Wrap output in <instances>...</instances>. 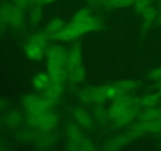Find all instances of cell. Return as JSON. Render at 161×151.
I'll use <instances>...</instances> for the list:
<instances>
[{
    "instance_id": "1",
    "label": "cell",
    "mask_w": 161,
    "mask_h": 151,
    "mask_svg": "<svg viewBox=\"0 0 161 151\" xmlns=\"http://www.w3.org/2000/svg\"><path fill=\"white\" fill-rule=\"evenodd\" d=\"M47 72L53 82L64 83L67 79L65 64L68 51L60 45L50 46L46 50Z\"/></svg>"
},
{
    "instance_id": "2",
    "label": "cell",
    "mask_w": 161,
    "mask_h": 151,
    "mask_svg": "<svg viewBox=\"0 0 161 151\" xmlns=\"http://www.w3.org/2000/svg\"><path fill=\"white\" fill-rule=\"evenodd\" d=\"M102 22L97 17L91 16L89 19L83 21L72 20L65 25L62 30L53 38L54 40L60 42H69L77 39L87 33L101 29Z\"/></svg>"
},
{
    "instance_id": "3",
    "label": "cell",
    "mask_w": 161,
    "mask_h": 151,
    "mask_svg": "<svg viewBox=\"0 0 161 151\" xmlns=\"http://www.w3.org/2000/svg\"><path fill=\"white\" fill-rule=\"evenodd\" d=\"M136 103H138V99H135L127 94L116 98L113 100V102L108 109L109 119L113 120V121L116 120Z\"/></svg>"
},
{
    "instance_id": "4",
    "label": "cell",
    "mask_w": 161,
    "mask_h": 151,
    "mask_svg": "<svg viewBox=\"0 0 161 151\" xmlns=\"http://www.w3.org/2000/svg\"><path fill=\"white\" fill-rule=\"evenodd\" d=\"M79 99L85 104H100L108 100L107 97L106 84L86 87L79 93Z\"/></svg>"
},
{
    "instance_id": "5",
    "label": "cell",
    "mask_w": 161,
    "mask_h": 151,
    "mask_svg": "<svg viewBox=\"0 0 161 151\" xmlns=\"http://www.w3.org/2000/svg\"><path fill=\"white\" fill-rule=\"evenodd\" d=\"M22 104L27 111L47 112L50 109L53 104L45 97L42 98L35 94H28L22 99Z\"/></svg>"
},
{
    "instance_id": "6",
    "label": "cell",
    "mask_w": 161,
    "mask_h": 151,
    "mask_svg": "<svg viewBox=\"0 0 161 151\" xmlns=\"http://www.w3.org/2000/svg\"><path fill=\"white\" fill-rule=\"evenodd\" d=\"M161 131V120L140 121L128 131L132 138H138L146 134H157Z\"/></svg>"
},
{
    "instance_id": "7",
    "label": "cell",
    "mask_w": 161,
    "mask_h": 151,
    "mask_svg": "<svg viewBox=\"0 0 161 151\" xmlns=\"http://www.w3.org/2000/svg\"><path fill=\"white\" fill-rule=\"evenodd\" d=\"M82 61H83V53H82L81 46L79 43H75L68 52L65 64L66 69L69 71L74 68L82 65Z\"/></svg>"
},
{
    "instance_id": "8",
    "label": "cell",
    "mask_w": 161,
    "mask_h": 151,
    "mask_svg": "<svg viewBox=\"0 0 161 151\" xmlns=\"http://www.w3.org/2000/svg\"><path fill=\"white\" fill-rule=\"evenodd\" d=\"M58 121H59V118L56 113H53L50 110L44 112L41 117L38 130L45 132H50L55 127H57Z\"/></svg>"
},
{
    "instance_id": "9",
    "label": "cell",
    "mask_w": 161,
    "mask_h": 151,
    "mask_svg": "<svg viewBox=\"0 0 161 151\" xmlns=\"http://www.w3.org/2000/svg\"><path fill=\"white\" fill-rule=\"evenodd\" d=\"M131 139V136L128 133L116 135V136L111 138L108 141L105 142L103 146V149L108 151L117 150V149H119L124 146H127Z\"/></svg>"
},
{
    "instance_id": "10",
    "label": "cell",
    "mask_w": 161,
    "mask_h": 151,
    "mask_svg": "<svg viewBox=\"0 0 161 151\" xmlns=\"http://www.w3.org/2000/svg\"><path fill=\"white\" fill-rule=\"evenodd\" d=\"M63 90H64V83L52 81L48 87L44 91L45 92L44 97L50 101L53 105H54L61 98Z\"/></svg>"
},
{
    "instance_id": "11",
    "label": "cell",
    "mask_w": 161,
    "mask_h": 151,
    "mask_svg": "<svg viewBox=\"0 0 161 151\" xmlns=\"http://www.w3.org/2000/svg\"><path fill=\"white\" fill-rule=\"evenodd\" d=\"M139 107L140 105L138 103H136L135 105H134L130 109L127 110L125 113H124L123 116H121L120 117L118 118L117 120L113 121L115 125L118 127H123L124 126H127L128 124H130L134 120L136 117L138 116V113H139Z\"/></svg>"
},
{
    "instance_id": "12",
    "label": "cell",
    "mask_w": 161,
    "mask_h": 151,
    "mask_svg": "<svg viewBox=\"0 0 161 151\" xmlns=\"http://www.w3.org/2000/svg\"><path fill=\"white\" fill-rule=\"evenodd\" d=\"M72 115L77 124L81 127L90 128L93 125L94 119L86 110L83 108H75L72 112Z\"/></svg>"
},
{
    "instance_id": "13",
    "label": "cell",
    "mask_w": 161,
    "mask_h": 151,
    "mask_svg": "<svg viewBox=\"0 0 161 151\" xmlns=\"http://www.w3.org/2000/svg\"><path fill=\"white\" fill-rule=\"evenodd\" d=\"M66 135L69 139L68 149L77 144L84 137L83 135L81 127L79 124H74V123L68 125L67 128H66Z\"/></svg>"
},
{
    "instance_id": "14",
    "label": "cell",
    "mask_w": 161,
    "mask_h": 151,
    "mask_svg": "<svg viewBox=\"0 0 161 151\" xmlns=\"http://www.w3.org/2000/svg\"><path fill=\"white\" fill-rule=\"evenodd\" d=\"M24 21H25V13L23 8L16 5H12L8 17L7 24L14 28H20L22 26Z\"/></svg>"
},
{
    "instance_id": "15",
    "label": "cell",
    "mask_w": 161,
    "mask_h": 151,
    "mask_svg": "<svg viewBox=\"0 0 161 151\" xmlns=\"http://www.w3.org/2000/svg\"><path fill=\"white\" fill-rule=\"evenodd\" d=\"M45 49L28 41L25 47V52L27 58L31 61H39L45 54Z\"/></svg>"
},
{
    "instance_id": "16",
    "label": "cell",
    "mask_w": 161,
    "mask_h": 151,
    "mask_svg": "<svg viewBox=\"0 0 161 151\" xmlns=\"http://www.w3.org/2000/svg\"><path fill=\"white\" fill-rule=\"evenodd\" d=\"M86 78V70L83 65L67 71V80L72 85H77L83 83Z\"/></svg>"
},
{
    "instance_id": "17",
    "label": "cell",
    "mask_w": 161,
    "mask_h": 151,
    "mask_svg": "<svg viewBox=\"0 0 161 151\" xmlns=\"http://www.w3.org/2000/svg\"><path fill=\"white\" fill-rule=\"evenodd\" d=\"M52 82L51 78L48 72H41L36 74L32 80V84L35 89L37 91H45L50 83Z\"/></svg>"
},
{
    "instance_id": "18",
    "label": "cell",
    "mask_w": 161,
    "mask_h": 151,
    "mask_svg": "<svg viewBox=\"0 0 161 151\" xmlns=\"http://www.w3.org/2000/svg\"><path fill=\"white\" fill-rule=\"evenodd\" d=\"M35 142H36L37 149H47L53 145V142H54V138L51 134H50V132L40 131V132H38Z\"/></svg>"
},
{
    "instance_id": "19",
    "label": "cell",
    "mask_w": 161,
    "mask_h": 151,
    "mask_svg": "<svg viewBox=\"0 0 161 151\" xmlns=\"http://www.w3.org/2000/svg\"><path fill=\"white\" fill-rule=\"evenodd\" d=\"M65 26L64 25V21L61 18H53L47 24V27L45 29V33L49 36L50 38H53L64 28Z\"/></svg>"
},
{
    "instance_id": "20",
    "label": "cell",
    "mask_w": 161,
    "mask_h": 151,
    "mask_svg": "<svg viewBox=\"0 0 161 151\" xmlns=\"http://www.w3.org/2000/svg\"><path fill=\"white\" fill-rule=\"evenodd\" d=\"M138 118L140 121H153L160 120L161 109L156 106L146 108L138 115Z\"/></svg>"
},
{
    "instance_id": "21",
    "label": "cell",
    "mask_w": 161,
    "mask_h": 151,
    "mask_svg": "<svg viewBox=\"0 0 161 151\" xmlns=\"http://www.w3.org/2000/svg\"><path fill=\"white\" fill-rule=\"evenodd\" d=\"M161 95L159 93H153V94H146L138 99L140 106H143L145 108L156 106L160 102Z\"/></svg>"
},
{
    "instance_id": "22",
    "label": "cell",
    "mask_w": 161,
    "mask_h": 151,
    "mask_svg": "<svg viewBox=\"0 0 161 151\" xmlns=\"http://www.w3.org/2000/svg\"><path fill=\"white\" fill-rule=\"evenodd\" d=\"M136 0H103L102 4L109 9H123L135 4Z\"/></svg>"
},
{
    "instance_id": "23",
    "label": "cell",
    "mask_w": 161,
    "mask_h": 151,
    "mask_svg": "<svg viewBox=\"0 0 161 151\" xmlns=\"http://www.w3.org/2000/svg\"><path fill=\"white\" fill-rule=\"evenodd\" d=\"M116 84L121 94H128L130 91H133L134 90L136 89L138 85L136 80H129V79L119 80L116 82Z\"/></svg>"
},
{
    "instance_id": "24",
    "label": "cell",
    "mask_w": 161,
    "mask_h": 151,
    "mask_svg": "<svg viewBox=\"0 0 161 151\" xmlns=\"http://www.w3.org/2000/svg\"><path fill=\"white\" fill-rule=\"evenodd\" d=\"M143 19V26L144 28H148L152 25V24L155 21L157 17V12L154 7L149 6L146 8V10L142 14Z\"/></svg>"
},
{
    "instance_id": "25",
    "label": "cell",
    "mask_w": 161,
    "mask_h": 151,
    "mask_svg": "<svg viewBox=\"0 0 161 151\" xmlns=\"http://www.w3.org/2000/svg\"><path fill=\"white\" fill-rule=\"evenodd\" d=\"M72 151H93L94 149V144L89 138L83 137L77 144L69 148Z\"/></svg>"
},
{
    "instance_id": "26",
    "label": "cell",
    "mask_w": 161,
    "mask_h": 151,
    "mask_svg": "<svg viewBox=\"0 0 161 151\" xmlns=\"http://www.w3.org/2000/svg\"><path fill=\"white\" fill-rule=\"evenodd\" d=\"M49 36L46 34L45 32H36L33 35H31L29 38V42H33V43L36 44V45L39 46V47H42L43 49L47 50L48 47V40Z\"/></svg>"
},
{
    "instance_id": "27",
    "label": "cell",
    "mask_w": 161,
    "mask_h": 151,
    "mask_svg": "<svg viewBox=\"0 0 161 151\" xmlns=\"http://www.w3.org/2000/svg\"><path fill=\"white\" fill-rule=\"evenodd\" d=\"M44 112H34L28 111V114L26 116V122L28 125L32 129H39V123H40L41 117Z\"/></svg>"
},
{
    "instance_id": "28",
    "label": "cell",
    "mask_w": 161,
    "mask_h": 151,
    "mask_svg": "<svg viewBox=\"0 0 161 151\" xmlns=\"http://www.w3.org/2000/svg\"><path fill=\"white\" fill-rule=\"evenodd\" d=\"M43 17V10L40 6H34L30 11L29 21L33 26H38L42 21Z\"/></svg>"
},
{
    "instance_id": "29",
    "label": "cell",
    "mask_w": 161,
    "mask_h": 151,
    "mask_svg": "<svg viewBox=\"0 0 161 151\" xmlns=\"http://www.w3.org/2000/svg\"><path fill=\"white\" fill-rule=\"evenodd\" d=\"M22 116L20 112L13 111L9 113L5 118V123L9 127H17L21 122Z\"/></svg>"
},
{
    "instance_id": "30",
    "label": "cell",
    "mask_w": 161,
    "mask_h": 151,
    "mask_svg": "<svg viewBox=\"0 0 161 151\" xmlns=\"http://www.w3.org/2000/svg\"><path fill=\"white\" fill-rule=\"evenodd\" d=\"M91 12L88 8H81L74 14L72 20L74 21H83L89 19L91 17Z\"/></svg>"
},
{
    "instance_id": "31",
    "label": "cell",
    "mask_w": 161,
    "mask_h": 151,
    "mask_svg": "<svg viewBox=\"0 0 161 151\" xmlns=\"http://www.w3.org/2000/svg\"><path fill=\"white\" fill-rule=\"evenodd\" d=\"M94 116L99 122H105L108 118H109L108 109H105L104 107L101 105L96 107L94 109Z\"/></svg>"
},
{
    "instance_id": "32",
    "label": "cell",
    "mask_w": 161,
    "mask_h": 151,
    "mask_svg": "<svg viewBox=\"0 0 161 151\" xmlns=\"http://www.w3.org/2000/svg\"><path fill=\"white\" fill-rule=\"evenodd\" d=\"M11 7L12 4L9 3H4L0 6V23L7 24Z\"/></svg>"
},
{
    "instance_id": "33",
    "label": "cell",
    "mask_w": 161,
    "mask_h": 151,
    "mask_svg": "<svg viewBox=\"0 0 161 151\" xmlns=\"http://www.w3.org/2000/svg\"><path fill=\"white\" fill-rule=\"evenodd\" d=\"M150 3L151 0H136L134 4L135 11L140 15H142V13L146 9V8L150 6Z\"/></svg>"
},
{
    "instance_id": "34",
    "label": "cell",
    "mask_w": 161,
    "mask_h": 151,
    "mask_svg": "<svg viewBox=\"0 0 161 151\" xmlns=\"http://www.w3.org/2000/svg\"><path fill=\"white\" fill-rule=\"evenodd\" d=\"M149 78L154 81H157L158 83L161 82V67L156 68L149 73Z\"/></svg>"
},
{
    "instance_id": "35",
    "label": "cell",
    "mask_w": 161,
    "mask_h": 151,
    "mask_svg": "<svg viewBox=\"0 0 161 151\" xmlns=\"http://www.w3.org/2000/svg\"><path fill=\"white\" fill-rule=\"evenodd\" d=\"M14 5L21 8H25L29 6V0H14Z\"/></svg>"
},
{
    "instance_id": "36",
    "label": "cell",
    "mask_w": 161,
    "mask_h": 151,
    "mask_svg": "<svg viewBox=\"0 0 161 151\" xmlns=\"http://www.w3.org/2000/svg\"><path fill=\"white\" fill-rule=\"evenodd\" d=\"M44 4L42 0H29V6H42Z\"/></svg>"
},
{
    "instance_id": "37",
    "label": "cell",
    "mask_w": 161,
    "mask_h": 151,
    "mask_svg": "<svg viewBox=\"0 0 161 151\" xmlns=\"http://www.w3.org/2000/svg\"><path fill=\"white\" fill-rule=\"evenodd\" d=\"M87 2L90 3V4L96 6V5H99V4L102 5L103 0H87Z\"/></svg>"
},
{
    "instance_id": "38",
    "label": "cell",
    "mask_w": 161,
    "mask_h": 151,
    "mask_svg": "<svg viewBox=\"0 0 161 151\" xmlns=\"http://www.w3.org/2000/svg\"><path fill=\"white\" fill-rule=\"evenodd\" d=\"M5 146H6V144L2 140H0V149H4L6 148Z\"/></svg>"
},
{
    "instance_id": "39",
    "label": "cell",
    "mask_w": 161,
    "mask_h": 151,
    "mask_svg": "<svg viewBox=\"0 0 161 151\" xmlns=\"http://www.w3.org/2000/svg\"><path fill=\"white\" fill-rule=\"evenodd\" d=\"M43 1L44 4H48V3H51L53 2H54L55 0H42Z\"/></svg>"
},
{
    "instance_id": "40",
    "label": "cell",
    "mask_w": 161,
    "mask_h": 151,
    "mask_svg": "<svg viewBox=\"0 0 161 151\" xmlns=\"http://www.w3.org/2000/svg\"><path fill=\"white\" fill-rule=\"evenodd\" d=\"M159 94L161 95V82L160 83H159Z\"/></svg>"
},
{
    "instance_id": "41",
    "label": "cell",
    "mask_w": 161,
    "mask_h": 151,
    "mask_svg": "<svg viewBox=\"0 0 161 151\" xmlns=\"http://www.w3.org/2000/svg\"><path fill=\"white\" fill-rule=\"evenodd\" d=\"M158 17H159V20H160V21H161V8H160V12H159V16H158Z\"/></svg>"
},
{
    "instance_id": "42",
    "label": "cell",
    "mask_w": 161,
    "mask_h": 151,
    "mask_svg": "<svg viewBox=\"0 0 161 151\" xmlns=\"http://www.w3.org/2000/svg\"><path fill=\"white\" fill-rule=\"evenodd\" d=\"M0 126H1V124H0Z\"/></svg>"
},
{
    "instance_id": "43",
    "label": "cell",
    "mask_w": 161,
    "mask_h": 151,
    "mask_svg": "<svg viewBox=\"0 0 161 151\" xmlns=\"http://www.w3.org/2000/svg\"><path fill=\"white\" fill-rule=\"evenodd\" d=\"M160 120H161V118H160Z\"/></svg>"
},
{
    "instance_id": "44",
    "label": "cell",
    "mask_w": 161,
    "mask_h": 151,
    "mask_svg": "<svg viewBox=\"0 0 161 151\" xmlns=\"http://www.w3.org/2000/svg\"><path fill=\"white\" fill-rule=\"evenodd\" d=\"M151 1H152V0H151Z\"/></svg>"
}]
</instances>
